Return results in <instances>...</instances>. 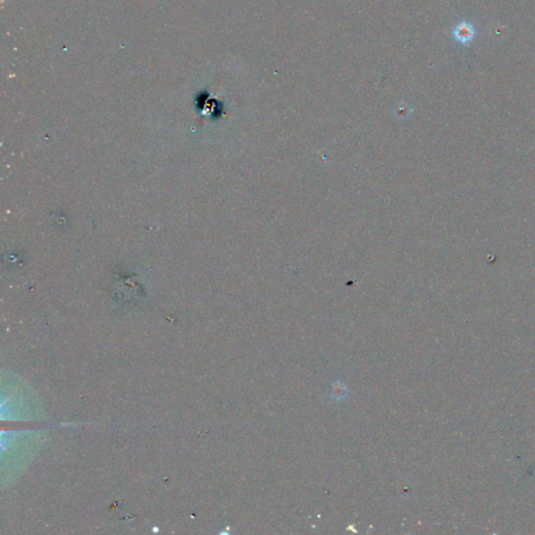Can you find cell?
Here are the masks:
<instances>
[{"label":"cell","instance_id":"6da1fadb","mask_svg":"<svg viewBox=\"0 0 535 535\" xmlns=\"http://www.w3.org/2000/svg\"><path fill=\"white\" fill-rule=\"evenodd\" d=\"M476 34L474 26L469 22H462L456 26L454 29V37L460 43H469L471 42Z\"/></svg>","mask_w":535,"mask_h":535}]
</instances>
